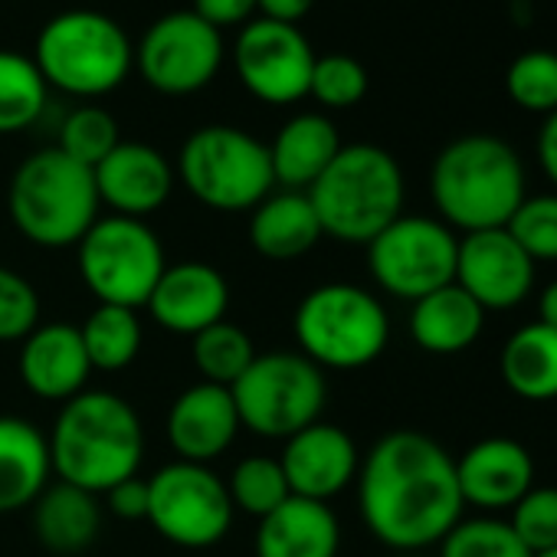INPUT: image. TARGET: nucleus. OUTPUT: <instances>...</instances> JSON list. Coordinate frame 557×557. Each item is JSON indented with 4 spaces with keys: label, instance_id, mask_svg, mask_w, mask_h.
Instances as JSON below:
<instances>
[{
    "label": "nucleus",
    "instance_id": "obj_1",
    "mask_svg": "<svg viewBox=\"0 0 557 557\" xmlns=\"http://www.w3.org/2000/svg\"><path fill=\"white\" fill-rule=\"evenodd\" d=\"M355 482L364 528L394 550L440 544L466 508L456 459L433 436L417 430L381 436L361 459Z\"/></svg>",
    "mask_w": 557,
    "mask_h": 557
},
{
    "label": "nucleus",
    "instance_id": "obj_2",
    "mask_svg": "<svg viewBox=\"0 0 557 557\" xmlns=\"http://www.w3.org/2000/svg\"><path fill=\"white\" fill-rule=\"evenodd\" d=\"M47 443L57 479L92 495L138 475L145 459L141 417L112 391H83L66 400Z\"/></svg>",
    "mask_w": 557,
    "mask_h": 557
},
{
    "label": "nucleus",
    "instance_id": "obj_3",
    "mask_svg": "<svg viewBox=\"0 0 557 557\" xmlns=\"http://www.w3.org/2000/svg\"><path fill=\"white\" fill-rule=\"evenodd\" d=\"M430 197L449 230H498L528 197L524 164L518 151L495 135H462L436 154Z\"/></svg>",
    "mask_w": 557,
    "mask_h": 557
},
{
    "label": "nucleus",
    "instance_id": "obj_4",
    "mask_svg": "<svg viewBox=\"0 0 557 557\" xmlns=\"http://www.w3.org/2000/svg\"><path fill=\"white\" fill-rule=\"evenodd\" d=\"M306 194L325 236L348 246H368L404 213L407 184L391 151L358 141L342 145L335 161Z\"/></svg>",
    "mask_w": 557,
    "mask_h": 557
},
{
    "label": "nucleus",
    "instance_id": "obj_5",
    "mask_svg": "<svg viewBox=\"0 0 557 557\" xmlns=\"http://www.w3.org/2000/svg\"><path fill=\"white\" fill-rule=\"evenodd\" d=\"M8 207L24 239L44 249H70L92 230L102 203L92 168L60 148H40L14 171Z\"/></svg>",
    "mask_w": 557,
    "mask_h": 557
},
{
    "label": "nucleus",
    "instance_id": "obj_6",
    "mask_svg": "<svg viewBox=\"0 0 557 557\" xmlns=\"http://www.w3.org/2000/svg\"><path fill=\"white\" fill-rule=\"evenodd\" d=\"M293 332L299 355L322 371H361L384 355L391 319L384 302L364 286L325 283L299 302Z\"/></svg>",
    "mask_w": 557,
    "mask_h": 557
},
{
    "label": "nucleus",
    "instance_id": "obj_7",
    "mask_svg": "<svg viewBox=\"0 0 557 557\" xmlns=\"http://www.w3.org/2000/svg\"><path fill=\"white\" fill-rule=\"evenodd\" d=\"M34 63L47 86L70 96H106L135 66V47L122 24L102 11H63L37 37Z\"/></svg>",
    "mask_w": 557,
    "mask_h": 557
},
{
    "label": "nucleus",
    "instance_id": "obj_8",
    "mask_svg": "<svg viewBox=\"0 0 557 557\" xmlns=\"http://www.w3.org/2000/svg\"><path fill=\"white\" fill-rule=\"evenodd\" d=\"M174 174L210 210H252L275 187L269 148L233 125H203L187 135Z\"/></svg>",
    "mask_w": 557,
    "mask_h": 557
},
{
    "label": "nucleus",
    "instance_id": "obj_9",
    "mask_svg": "<svg viewBox=\"0 0 557 557\" xmlns=\"http://www.w3.org/2000/svg\"><path fill=\"white\" fill-rule=\"evenodd\" d=\"M239 426L265 440H289L322 420L329 384L325 371L299 351H269L230 387Z\"/></svg>",
    "mask_w": 557,
    "mask_h": 557
},
{
    "label": "nucleus",
    "instance_id": "obj_10",
    "mask_svg": "<svg viewBox=\"0 0 557 557\" xmlns=\"http://www.w3.org/2000/svg\"><path fill=\"white\" fill-rule=\"evenodd\" d=\"M79 275L99 306L145 309L161 272L168 269L164 246L145 220L99 216L79 239Z\"/></svg>",
    "mask_w": 557,
    "mask_h": 557
},
{
    "label": "nucleus",
    "instance_id": "obj_11",
    "mask_svg": "<svg viewBox=\"0 0 557 557\" xmlns=\"http://www.w3.org/2000/svg\"><path fill=\"white\" fill-rule=\"evenodd\" d=\"M456 233L436 216L400 213L368 243V269L377 289L417 302L456 283Z\"/></svg>",
    "mask_w": 557,
    "mask_h": 557
},
{
    "label": "nucleus",
    "instance_id": "obj_12",
    "mask_svg": "<svg viewBox=\"0 0 557 557\" xmlns=\"http://www.w3.org/2000/svg\"><path fill=\"white\" fill-rule=\"evenodd\" d=\"M226 482L197 462H168L148 479V521L177 547H213L233 528Z\"/></svg>",
    "mask_w": 557,
    "mask_h": 557
},
{
    "label": "nucleus",
    "instance_id": "obj_13",
    "mask_svg": "<svg viewBox=\"0 0 557 557\" xmlns=\"http://www.w3.org/2000/svg\"><path fill=\"white\" fill-rule=\"evenodd\" d=\"M223 63V37L194 11L158 17L135 47L141 79L161 96H194L210 86Z\"/></svg>",
    "mask_w": 557,
    "mask_h": 557
},
{
    "label": "nucleus",
    "instance_id": "obj_14",
    "mask_svg": "<svg viewBox=\"0 0 557 557\" xmlns=\"http://www.w3.org/2000/svg\"><path fill=\"white\" fill-rule=\"evenodd\" d=\"M233 60L249 96L265 106H293L309 96L319 57L296 24L256 17L243 24Z\"/></svg>",
    "mask_w": 557,
    "mask_h": 557
},
{
    "label": "nucleus",
    "instance_id": "obj_15",
    "mask_svg": "<svg viewBox=\"0 0 557 557\" xmlns=\"http://www.w3.org/2000/svg\"><path fill=\"white\" fill-rule=\"evenodd\" d=\"M456 286L485 312L515 309L534 289V259L505 226L466 233L456 252Z\"/></svg>",
    "mask_w": 557,
    "mask_h": 557
},
{
    "label": "nucleus",
    "instance_id": "obj_16",
    "mask_svg": "<svg viewBox=\"0 0 557 557\" xmlns=\"http://www.w3.org/2000/svg\"><path fill=\"white\" fill-rule=\"evenodd\" d=\"M278 466L286 472L293 495L312 502H332L358 479L361 453L351 433L319 420L283 443Z\"/></svg>",
    "mask_w": 557,
    "mask_h": 557
},
{
    "label": "nucleus",
    "instance_id": "obj_17",
    "mask_svg": "<svg viewBox=\"0 0 557 557\" xmlns=\"http://www.w3.org/2000/svg\"><path fill=\"white\" fill-rule=\"evenodd\" d=\"M99 203H106L115 216L145 220L161 210L174 194V164L145 141H119L96 168Z\"/></svg>",
    "mask_w": 557,
    "mask_h": 557
},
{
    "label": "nucleus",
    "instance_id": "obj_18",
    "mask_svg": "<svg viewBox=\"0 0 557 557\" xmlns=\"http://www.w3.org/2000/svg\"><path fill=\"white\" fill-rule=\"evenodd\" d=\"M148 315L171 335H200L226 319L230 286L216 265L187 259L161 272L154 293L145 302Z\"/></svg>",
    "mask_w": 557,
    "mask_h": 557
},
{
    "label": "nucleus",
    "instance_id": "obj_19",
    "mask_svg": "<svg viewBox=\"0 0 557 557\" xmlns=\"http://www.w3.org/2000/svg\"><path fill=\"white\" fill-rule=\"evenodd\" d=\"M239 433V413L230 387L194 384L181 391L168 410V443L181 462L207 466L220 459Z\"/></svg>",
    "mask_w": 557,
    "mask_h": 557
},
{
    "label": "nucleus",
    "instance_id": "obj_20",
    "mask_svg": "<svg viewBox=\"0 0 557 557\" xmlns=\"http://www.w3.org/2000/svg\"><path fill=\"white\" fill-rule=\"evenodd\" d=\"M17 374L34 397L50 404H66L83 394L92 377V364L79 329L70 322L37 325L21 342Z\"/></svg>",
    "mask_w": 557,
    "mask_h": 557
},
{
    "label": "nucleus",
    "instance_id": "obj_21",
    "mask_svg": "<svg viewBox=\"0 0 557 557\" xmlns=\"http://www.w3.org/2000/svg\"><path fill=\"white\" fill-rule=\"evenodd\" d=\"M456 482L466 505L479 511H505L534 485V459L524 443L488 436L456 459Z\"/></svg>",
    "mask_w": 557,
    "mask_h": 557
},
{
    "label": "nucleus",
    "instance_id": "obj_22",
    "mask_svg": "<svg viewBox=\"0 0 557 557\" xmlns=\"http://www.w3.org/2000/svg\"><path fill=\"white\" fill-rule=\"evenodd\" d=\"M338 547L342 524L332 505L299 495L259 518L252 537L256 557H338Z\"/></svg>",
    "mask_w": 557,
    "mask_h": 557
},
{
    "label": "nucleus",
    "instance_id": "obj_23",
    "mask_svg": "<svg viewBox=\"0 0 557 557\" xmlns=\"http://www.w3.org/2000/svg\"><path fill=\"white\" fill-rule=\"evenodd\" d=\"M265 148L275 184H283L286 190H309L342 151V135L332 119L302 112L278 128Z\"/></svg>",
    "mask_w": 557,
    "mask_h": 557
},
{
    "label": "nucleus",
    "instance_id": "obj_24",
    "mask_svg": "<svg viewBox=\"0 0 557 557\" xmlns=\"http://www.w3.org/2000/svg\"><path fill=\"white\" fill-rule=\"evenodd\" d=\"M322 223L306 190H278L259 200L249 213V243L262 259L289 262L312 252L322 239Z\"/></svg>",
    "mask_w": 557,
    "mask_h": 557
},
{
    "label": "nucleus",
    "instance_id": "obj_25",
    "mask_svg": "<svg viewBox=\"0 0 557 557\" xmlns=\"http://www.w3.org/2000/svg\"><path fill=\"white\" fill-rule=\"evenodd\" d=\"M47 436L24 417H0V515L30 508L50 485Z\"/></svg>",
    "mask_w": 557,
    "mask_h": 557
},
{
    "label": "nucleus",
    "instance_id": "obj_26",
    "mask_svg": "<svg viewBox=\"0 0 557 557\" xmlns=\"http://www.w3.org/2000/svg\"><path fill=\"white\" fill-rule=\"evenodd\" d=\"M485 329V309L456 283L423 296L410 312V335L426 355H462Z\"/></svg>",
    "mask_w": 557,
    "mask_h": 557
},
{
    "label": "nucleus",
    "instance_id": "obj_27",
    "mask_svg": "<svg viewBox=\"0 0 557 557\" xmlns=\"http://www.w3.org/2000/svg\"><path fill=\"white\" fill-rule=\"evenodd\" d=\"M99 528L102 508L92 492L57 482L47 485L44 495L34 502V531L50 554L76 557L89 550V544L99 537Z\"/></svg>",
    "mask_w": 557,
    "mask_h": 557
},
{
    "label": "nucleus",
    "instance_id": "obj_28",
    "mask_svg": "<svg viewBox=\"0 0 557 557\" xmlns=\"http://www.w3.org/2000/svg\"><path fill=\"white\" fill-rule=\"evenodd\" d=\"M498 371L515 397L528 404L557 400V329L531 322L508 335Z\"/></svg>",
    "mask_w": 557,
    "mask_h": 557
},
{
    "label": "nucleus",
    "instance_id": "obj_29",
    "mask_svg": "<svg viewBox=\"0 0 557 557\" xmlns=\"http://www.w3.org/2000/svg\"><path fill=\"white\" fill-rule=\"evenodd\" d=\"M83 348L89 355L92 371H125L141 351V319L135 309L122 306H96L92 315L79 325Z\"/></svg>",
    "mask_w": 557,
    "mask_h": 557
},
{
    "label": "nucleus",
    "instance_id": "obj_30",
    "mask_svg": "<svg viewBox=\"0 0 557 557\" xmlns=\"http://www.w3.org/2000/svg\"><path fill=\"white\" fill-rule=\"evenodd\" d=\"M47 89L34 57L0 50V135L27 132L47 109Z\"/></svg>",
    "mask_w": 557,
    "mask_h": 557
},
{
    "label": "nucleus",
    "instance_id": "obj_31",
    "mask_svg": "<svg viewBox=\"0 0 557 557\" xmlns=\"http://www.w3.org/2000/svg\"><path fill=\"white\" fill-rule=\"evenodd\" d=\"M190 358L207 384L233 387L243 377V371L256 361V348H252V338L239 325L223 319L203 329L200 335H194Z\"/></svg>",
    "mask_w": 557,
    "mask_h": 557
},
{
    "label": "nucleus",
    "instance_id": "obj_32",
    "mask_svg": "<svg viewBox=\"0 0 557 557\" xmlns=\"http://www.w3.org/2000/svg\"><path fill=\"white\" fill-rule=\"evenodd\" d=\"M226 492L236 511L252 518H265L286 498H293L286 472L278 466V456H246L233 466L226 479Z\"/></svg>",
    "mask_w": 557,
    "mask_h": 557
},
{
    "label": "nucleus",
    "instance_id": "obj_33",
    "mask_svg": "<svg viewBox=\"0 0 557 557\" xmlns=\"http://www.w3.org/2000/svg\"><path fill=\"white\" fill-rule=\"evenodd\" d=\"M440 557H534L515 528L502 518L479 515L459 518V524L440 541Z\"/></svg>",
    "mask_w": 557,
    "mask_h": 557
},
{
    "label": "nucleus",
    "instance_id": "obj_34",
    "mask_svg": "<svg viewBox=\"0 0 557 557\" xmlns=\"http://www.w3.org/2000/svg\"><path fill=\"white\" fill-rule=\"evenodd\" d=\"M505 92L524 112H537V115L557 112V53L531 50L511 60L505 73Z\"/></svg>",
    "mask_w": 557,
    "mask_h": 557
},
{
    "label": "nucleus",
    "instance_id": "obj_35",
    "mask_svg": "<svg viewBox=\"0 0 557 557\" xmlns=\"http://www.w3.org/2000/svg\"><path fill=\"white\" fill-rule=\"evenodd\" d=\"M122 141L119 135V122L112 112L99 109V106H83L73 109L63 125H60V151L70 154L73 161L96 168L115 145Z\"/></svg>",
    "mask_w": 557,
    "mask_h": 557
},
{
    "label": "nucleus",
    "instance_id": "obj_36",
    "mask_svg": "<svg viewBox=\"0 0 557 557\" xmlns=\"http://www.w3.org/2000/svg\"><path fill=\"white\" fill-rule=\"evenodd\" d=\"M505 230L534 262H557V194L524 197Z\"/></svg>",
    "mask_w": 557,
    "mask_h": 557
},
{
    "label": "nucleus",
    "instance_id": "obj_37",
    "mask_svg": "<svg viewBox=\"0 0 557 557\" xmlns=\"http://www.w3.org/2000/svg\"><path fill=\"white\" fill-rule=\"evenodd\" d=\"M309 96L325 109H351L368 96V70L345 53H329L315 60Z\"/></svg>",
    "mask_w": 557,
    "mask_h": 557
},
{
    "label": "nucleus",
    "instance_id": "obj_38",
    "mask_svg": "<svg viewBox=\"0 0 557 557\" xmlns=\"http://www.w3.org/2000/svg\"><path fill=\"white\" fill-rule=\"evenodd\" d=\"M508 524L531 554L557 547V485H531L515 502Z\"/></svg>",
    "mask_w": 557,
    "mask_h": 557
},
{
    "label": "nucleus",
    "instance_id": "obj_39",
    "mask_svg": "<svg viewBox=\"0 0 557 557\" xmlns=\"http://www.w3.org/2000/svg\"><path fill=\"white\" fill-rule=\"evenodd\" d=\"M40 325V296L30 278L0 265V342H24Z\"/></svg>",
    "mask_w": 557,
    "mask_h": 557
},
{
    "label": "nucleus",
    "instance_id": "obj_40",
    "mask_svg": "<svg viewBox=\"0 0 557 557\" xmlns=\"http://www.w3.org/2000/svg\"><path fill=\"white\" fill-rule=\"evenodd\" d=\"M252 11H256V0H194V14L216 30L249 24Z\"/></svg>",
    "mask_w": 557,
    "mask_h": 557
},
{
    "label": "nucleus",
    "instance_id": "obj_41",
    "mask_svg": "<svg viewBox=\"0 0 557 557\" xmlns=\"http://www.w3.org/2000/svg\"><path fill=\"white\" fill-rule=\"evenodd\" d=\"M106 498H109V508H112L119 518H125V521L148 518V479L132 475V479L112 485V488L106 492Z\"/></svg>",
    "mask_w": 557,
    "mask_h": 557
},
{
    "label": "nucleus",
    "instance_id": "obj_42",
    "mask_svg": "<svg viewBox=\"0 0 557 557\" xmlns=\"http://www.w3.org/2000/svg\"><path fill=\"white\" fill-rule=\"evenodd\" d=\"M315 8V0H256V11L269 21H278V24H296L302 17H309V11Z\"/></svg>",
    "mask_w": 557,
    "mask_h": 557
},
{
    "label": "nucleus",
    "instance_id": "obj_43",
    "mask_svg": "<svg viewBox=\"0 0 557 557\" xmlns=\"http://www.w3.org/2000/svg\"><path fill=\"white\" fill-rule=\"evenodd\" d=\"M537 161L547 181L557 187V112H550L537 132Z\"/></svg>",
    "mask_w": 557,
    "mask_h": 557
},
{
    "label": "nucleus",
    "instance_id": "obj_44",
    "mask_svg": "<svg viewBox=\"0 0 557 557\" xmlns=\"http://www.w3.org/2000/svg\"><path fill=\"white\" fill-rule=\"evenodd\" d=\"M537 322L557 329V278L541 289V299H537Z\"/></svg>",
    "mask_w": 557,
    "mask_h": 557
},
{
    "label": "nucleus",
    "instance_id": "obj_45",
    "mask_svg": "<svg viewBox=\"0 0 557 557\" xmlns=\"http://www.w3.org/2000/svg\"><path fill=\"white\" fill-rule=\"evenodd\" d=\"M534 557H557V547H550V550H541V554H534Z\"/></svg>",
    "mask_w": 557,
    "mask_h": 557
}]
</instances>
